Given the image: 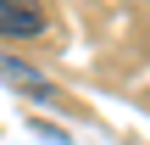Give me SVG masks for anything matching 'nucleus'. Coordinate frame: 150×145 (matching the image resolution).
Wrapping results in <instances>:
<instances>
[{"label":"nucleus","mask_w":150,"mask_h":145,"mask_svg":"<svg viewBox=\"0 0 150 145\" xmlns=\"http://www.w3.org/2000/svg\"><path fill=\"white\" fill-rule=\"evenodd\" d=\"M0 34H6V39H33V34H45V6H39V0H0Z\"/></svg>","instance_id":"obj_1"},{"label":"nucleus","mask_w":150,"mask_h":145,"mask_svg":"<svg viewBox=\"0 0 150 145\" xmlns=\"http://www.w3.org/2000/svg\"><path fill=\"white\" fill-rule=\"evenodd\" d=\"M0 78H6V84H17V89H28L33 101H56L50 78H39V73H33V67H22V61H6V56H0Z\"/></svg>","instance_id":"obj_2"}]
</instances>
